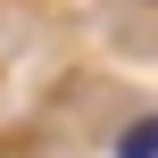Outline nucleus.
<instances>
[{"mask_svg":"<svg viewBox=\"0 0 158 158\" xmlns=\"http://www.w3.org/2000/svg\"><path fill=\"white\" fill-rule=\"evenodd\" d=\"M117 158H158V117H150V125H133V133L117 142Z\"/></svg>","mask_w":158,"mask_h":158,"instance_id":"1","label":"nucleus"}]
</instances>
